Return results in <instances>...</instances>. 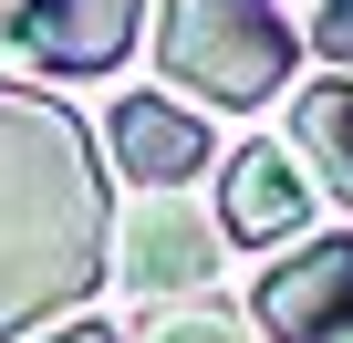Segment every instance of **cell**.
<instances>
[{"label": "cell", "mask_w": 353, "mask_h": 343, "mask_svg": "<svg viewBox=\"0 0 353 343\" xmlns=\"http://www.w3.org/2000/svg\"><path fill=\"white\" fill-rule=\"evenodd\" d=\"M114 208L94 135L63 94L0 84V333H32L104 281Z\"/></svg>", "instance_id": "6da1fadb"}, {"label": "cell", "mask_w": 353, "mask_h": 343, "mask_svg": "<svg viewBox=\"0 0 353 343\" xmlns=\"http://www.w3.org/2000/svg\"><path fill=\"white\" fill-rule=\"evenodd\" d=\"M291 21H281V0H166V21H156V63L166 84H188L208 104H270L291 84Z\"/></svg>", "instance_id": "7a4b0ae2"}, {"label": "cell", "mask_w": 353, "mask_h": 343, "mask_svg": "<svg viewBox=\"0 0 353 343\" xmlns=\"http://www.w3.org/2000/svg\"><path fill=\"white\" fill-rule=\"evenodd\" d=\"M260 322L281 343H353V239H312L260 281Z\"/></svg>", "instance_id": "3957f363"}, {"label": "cell", "mask_w": 353, "mask_h": 343, "mask_svg": "<svg viewBox=\"0 0 353 343\" xmlns=\"http://www.w3.org/2000/svg\"><path fill=\"white\" fill-rule=\"evenodd\" d=\"M135 21H145V0H21L11 11V32L42 73H114Z\"/></svg>", "instance_id": "277c9868"}, {"label": "cell", "mask_w": 353, "mask_h": 343, "mask_svg": "<svg viewBox=\"0 0 353 343\" xmlns=\"http://www.w3.org/2000/svg\"><path fill=\"white\" fill-rule=\"evenodd\" d=\"M114 166H125L135 188H188L198 166H208V125L176 115L166 94H125L114 104Z\"/></svg>", "instance_id": "5b68a950"}, {"label": "cell", "mask_w": 353, "mask_h": 343, "mask_svg": "<svg viewBox=\"0 0 353 343\" xmlns=\"http://www.w3.org/2000/svg\"><path fill=\"white\" fill-rule=\"evenodd\" d=\"M219 219H229V239H291V229L312 219V188H301L291 146H239V156H229Z\"/></svg>", "instance_id": "8992f818"}, {"label": "cell", "mask_w": 353, "mask_h": 343, "mask_svg": "<svg viewBox=\"0 0 353 343\" xmlns=\"http://www.w3.org/2000/svg\"><path fill=\"white\" fill-rule=\"evenodd\" d=\"M208 229L188 219V208H145L135 229H125V281L135 291H188V281H208Z\"/></svg>", "instance_id": "52a82bcc"}, {"label": "cell", "mask_w": 353, "mask_h": 343, "mask_svg": "<svg viewBox=\"0 0 353 343\" xmlns=\"http://www.w3.org/2000/svg\"><path fill=\"white\" fill-rule=\"evenodd\" d=\"M291 146L322 166L332 198H353V84H312V94L291 104Z\"/></svg>", "instance_id": "ba28073f"}, {"label": "cell", "mask_w": 353, "mask_h": 343, "mask_svg": "<svg viewBox=\"0 0 353 343\" xmlns=\"http://www.w3.org/2000/svg\"><path fill=\"white\" fill-rule=\"evenodd\" d=\"M301 32H312V52H322V63H343V73H353V0H301Z\"/></svg>", "instance_id": "9c48e42d"}, {"label": "cell", "mask_w": 353, "mask_h": 343, "mask_svg": "<svg viewBox=\"0 0 353 343\" xmlns=\"http://www.w3.org/2000/svg\"><path fill=\"white\" fill-rule=\"evenodd\" d=\"M156 343H250V333H239L229 312H176V322H166Z\"/></svg>", "instance_id": "30bf717a"}, {"label": "cell", "mask_w": 353, "mask_h": 343, "mask_svg": "<svg viewBox=\"0 0 353 343\" xmlns=\"http://www.w3.org/2000/svg\"><path fill=\"white\" fill-rule=\"evenodd\" d=\"M42 343H114L104 322H63V333H42Z\"/></svg>", "instance_id": "8fae6325"}]
</instances>
